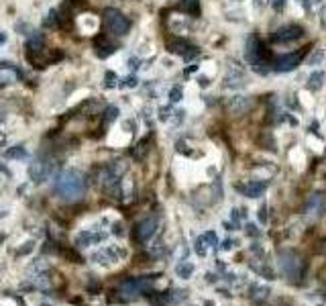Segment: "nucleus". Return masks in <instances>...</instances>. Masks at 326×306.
Returning <instances> with one entry per match:
<instances>
[{
  "label": "nucleus",
  "instance_id": "nucleus-21",
  "mask_svg": "<svg viewBox=\"0 0 326 306\" xmlns=\"http://www.w3.org/2000/svg\"><path fill=\"white\" fill-rule=\"evenodd\" d=\"M184 98V90H182V86H174L172 90H170V102L172 104H176V102H180Z\"/></svg>",
  "mask_w": 326,
  "mask_h": 306
},
{
  "label": "nucleus",
  "instance_id": "nucleus-34",
  "mask_svg": "<svg viewBox=\"0 0 326 306\" xmlns=\"http://www.w3.org/2000/svg\"><path fill=\"white\" fill-rule=\"evenodd\" d=\"M128 66H131V70H139V68H141V62H139L137 57H131V59H128Z\"/></svg>",
  "mask_w": 326,
  "mask_h": 306
},
{
  "label": "nucleus",
  "instance_id": "nucleus-35",
  "mask_svg": "<svg viewBox=\"0 0 326 306\" xmlns=\"http://www.w3.org/2000/svg\"><path fill=\"white\" fill-rule=\"evenodd\" d=\"M233 245H235V241H231V239H226L222 245H220V249L222 251H229V249H233Z\"/></svg>",
  "mask_w": 326,
  "mask_h": 306
},
{
  "label": "nucleus",
  "instance_id": "nucleus-43",
  "mask_svg": "<svg viewBox=\"0 0 326 306\" xmlns=\"http://www.w3.org/2000/svg\"><path fill=\"white\" fill-rule=\"evenodd\" d=\"M3 239H5V237H3V233H0V243H3Z\"/></svg>",
  "mask_w": 326,
  "mask_h": 306
},
{
  "label": "nucleus",
  "instance_id": "nucleus-12",
  "mask_svg": "<svg viewBox=\"0 0 326 306\" xmlns=\"http://www.w3.org/2000/svg\"><path fill=\"white\" fill-rule=\"evenodd\" d=\"M251 106H253V100H251V96H233L231 100H229V110L233 112V114H245V112H249L251 110Z\"/></svg>",
  "mask_w": 326,
  "mask_h": 306
},
{
  "label": "nucleus",
  "instance_id": "nucleus-42",
  "mask_svg": "<svg viewBox=\"0 0 326 306\" xmlns=\"http://www.w3.org/2000/svg\"><path fill=\"white\" fill-rule=\"evenodd\" d=\"M308 3H310V7H312V5H316V3H318V0H308Z\"/></svg>",
  "mask_w": 326,
  "mask_h": 306
},
{
  "label": "nucleus",
  "instance_id": "nucleus-7",
  "mask_svg": "<svg viewBox=\"0 0 326 306\" xmlns=\"http://www.w3.org/2000/svg\"><path fill=\"white\" fill-rule=\"evenodd\" d=\"M300 37H304V29L298 27V25H285V27H279L273 35V39L277 43H291V41H298Z\"/></svg>",
  "mask_w": 326,
  "mask_h": 306
},
{
  "label": "nucleus",
  "instance_id": "nucleus-3",
  "mask_svg": "<svg viewBox=\"0 0 326 306\" xmlns=\"http://www.w3.org/2000/svg\"><path fill=\"white\" fill-rule=\"evenodd\" d=\"M104 25L108 29L110 35L114 37H122L131 31V21L118 11V9H106L104 13Z\"/></svg>",
  "mask_w": 326,
  "mask_h": 306
},
{
  "label": "nucleus",
  "instance_id": "nucleus-4",
  "mask_svg": "<svg viewBox=\"0 0 326 306\" xmlns=\"http://www.w3.org/2000/svg\"><path fill=\"white\" fill-rule=\"evenodd\" d=\"M51 168H53L51 160L47 156H39L29 164V176L35 184H39V182H43L51 176Z\"/></svg>",
  "mask_w": 326,
  "mask_h": 306
},
{
  "label": "nucleus",
  "instance_id": "nucleus-31",
  "mask_svg": "<svg viewBox=\"0 0 326 306\" xmlns=\"http://www.w3.org/2000/svg\"><path fill=\"white\" fill-rule=\"evenodd\" d=\"M271 7L279 13V11H283V7H285V0H271Z\"/></svg>",
  "mask_w": 326,
  "mask_h": 306
},
{
  "label": "nucleus",
  "instance_id": "nucleus-9",
  "mask_svg": "<svg viewBox=\"0 0 326 306\" xmlns=\"http://www.w3.org/2000/svg\"><path fill=\"white\" fill-rule=\"evenodd\" d=\"M300 62H302V55L300 53H285V55H279L277 59H275V70L279 72V74H285V72H294L298 66H300Z\"/></svg>",
  "mask_w": 326,
  "mask_h": 306
},
{
  "label": "nucleus",
  "instance_id": "nucleus-6",
  "mask_svg": "<svg viewBox=\"0 0 326 306\" xmlns=\"http://www.w3.org/2000/svg\"><path fill=\"white\" fill-rule=\"evenodd\" d=\"M157 229H159V219H157V217H147V219H143V221L137 223V227H135V237H137V241L145 243V241H149V239L157 233Z\"/></svg>",
  "mask_w": 326,
  "mask_h": 306
},
{
  "label": "nucleus",
  "instance_id": "nucleus-30",
  "mask_svg": "<svg viewBox=\"0 0 326 306\" xmlns=\"http://www.w3.org/2000/svg\"><path fill=\"white\" fill-rule=\"evenodd\" d=\"M247 235H251V237H259V235H261V231H259L255 225H247Z\"/></svg>",
  "mask_w": 326,
  "mask_h": 306
},
{
  "label": "nucleus",
  "instance_id": "nucleus-18",
  "mask_svg": "<svg viewBox=\"0 0 326 306\" xmlns=\"http://www.w3.org/2000/svg\"><path fill=\"white\" fill-rule=\"evenodd\" d=\"M180 11H184L188 15H198L200 13V3H198V0H182V3H180Z\"/></svg>",
  "mask_w": 326,
  "mask_h": 306
},
{
  "label": "nucleus",
  "instance_id": "nucleus-38",
  "mask_svg": "<svg viewBox=\"0 0 326 306\" xmlns=\"http://www.w3.org/2000/svg\"><path fill=\"white\" fill-rule=\"evenodd\" d=\"M5 43H7V33L0 29V45H5Z\"/></svg>",
  "mask_w": 326,
  "mask_h": 306
},
{
  "label": "nucleus",
  "instance_id": "nucleus-5",
  "mask_svg": "<svg viewBox=\"0 0 326 306\" xmlns=\"http://www.w3.org/2000/svg\"><path fill=\"white\" fill-rule=\"evenodd\" d=\"M247 84V76L245 70L237 64V62H229L226 66V74H224V88L229 90H239Z\"/></svg>",
  "mask_w": 326,
  "mask_h": 306
},
{
  "label": "nucleus",
  "instance_id": "nucleus-36",
  "mask_svg": "<svg viewBox=\"0 0 326 306\" xmlns=\"http://www.w3.org/2000/svg\"><path fill=\"white\" fill-rule=\"evenodd\" d=\"M316 251H318V253H322V255H326V239L318 243V247H316Z\"/></svg>",
  "mask_w": 326,
  "mask_h": 306
},
{
  "label": "nucleus",
  "instance_id": "nucleus-26",
  "mask_svg": "<svg viewBox=\"0 0 326 306\" xmlns=\"http://www.w3.org/2000/svg\"><path fill=\"white\" fill-rule=\"evenodd\" d=\"M116 82H118V78H116L114 72H106L104 74V88H114Z\"/></svg>",
  "mask_w": 326,
  "mask_h": 306
},
{
  "label": "nucleus",
  "instance_id": "nucleus-27",
  "mask_svg": "<svg viewBox=\"0 0 326 306\" xmlns=\"http://www.w3.org/2000/svg\"><path fill=\"white\" fill-rule=\"evenodd\" d=\"M137 84H139L137 76H126L124 80H120V86H122V88H137Z\"/></svg>",
  "mask_w": 326,
  "mask_h": 306
},
{
  "label": "nucleus",
  "instance_id": "nucleus-32",
  "mask_svg": "<svg viewBox=\"0 0 326 306\" xmlns=\"http://www.w3.org/2000/svg\"><path fill=\"white\" fill-rule=\"evenodd\" d=\"M170 110H172L170 106H166V108H161V110H159V118H161V120H168V118H170Z\"/></svg>",
  "mask_w": 326,
  "mask_h": 306
},
{
  "label": "nucleus",
  "instance_id": "nucleus-11",
  "mask_svg": "<svg viewBox=\"0 0 326 306\" xmlns=\"http://www.w3.org/2000/svg\"><path fill=\"white\" fill-rule=\"evenodd\" d=\"M19 78H21V72L17 70L15 64H9V62L0 64V86L15 84V82H19Z\"/></svg>",
  "mask_w": 326,
  "mask_h": 306
},
{
  "label": "nucleus",
  "instance_id": "nucleus-10",
  "mask_svg": "<svg viewBox=\"0 0 326 306\" xmlns=\"http://www.w3.org/2000/svg\"><path fill=\"white\" fill-rule=\"evenodd\" d=\"M170 51L182 55L186 62H190V59H194V57L198 55V49H196L194 45H190L188 41H184V39H174V41L170 43Z\"/></svg>",
  "mask_w": 326,
  "mask_h": 306
},
{
  "label": "nucleus",
  "instance_id": "nucleus-22",
  "mask_svg": "<svg viewBox=\"0 0 326 306\" xmlns=\"http://www.w3.org/2000/svg\"><path fill=\"white\" fill-rule=\"evenodd\" d=\"M269 294V288L267 286H253V298L255 300H265Z\"/></svg>",
  "mask_w": 326,
  "mask_h": 306
},
{
  "label": "nucleus",
  "instance_id": "nucleus-8",
  "mask_svg": "<svg viewBox=\"0 0 326 306\" xmlns=\"http://www.w3.org/2000/svg\"><path fill=\"white\" fill-rule=\"evenodd\" d=\"M308 217H322L326 212V192H314L306 204Z\"/></svg>",
  "mask_w": 326,
  "mask_h": 306
},
{
  "label": "nucleus",
  "instance_id": "nucleus-41",
  "mask_svg": "<svg viewBox=\"0 0 326 306\" xmlns=\"http://www.w3.org/2000/svg\"><path fill=\"white\" fill-rule=\"evenodd\" d=\"M200 86H202V88L208 86V78H200Z\"/></svg>",
  "mask_w": 326,
  "mask_h": 306
},
{
  "label": "nucleus",
  "instance_id": "nucleus-19",
  "mask_svg": "<svg viewBox=\"0 0 326 306\" xmlns=\"http://www.w3.org/2000/svg\"><path fill=\"white\" fill-rule=\"evenodd\" d=\"M7 158L9 160H27V149L23 145H15L7 151Z\"/></svg>",
  "mask_w": 326,
  "mask_h": 306
},
{
  "label": "nucleus",
  "instance_id": "nucleus-37",
  "mask_svg": "<svg viewBox=\"0 0 326 306\" xmlns=\"http://www.w3.org/2000/svg\"><path fill=\"white\" fill-rule=\"evenodd\" d=\"M320 21H322V25L326 27V5H324L322 11H320Z\"/></svg>",
  "mask_w": 326,
  "mask_h": 306
},
{
  "label": "nucleus",
  "instance_id": "nucleus-23",
  "mask_svg": "<svg viewBox=\"0 0 326 306\" xmlns=\"http://www.w3.org/2000/svg\"><path fill=\"white\" fill-rule=\"evenodd\" d=\"M202 239H204V243H206L208 247H212V249L218 245V237H216V233H214V231L204 233V235H202Z\"/></svg>",
  "mask_w": 326,
  "mask_h": 306
},
{
  "label": "nucleus",
  "instance_id": "nucleus-40",
  "mask_svg": "<svg viewBox=\"0 0 326 306\" xmlns=\"http://www.w3.org/2000/svg\"><path fill=\"white\" fill-rule=\"evenodd\" d=\"M114 235H122V229H120V225H118V223L114 225Z\"/></svg>",
  "mask_w": 326,
  "mask_h": 306
},
{
  "label": "nucleus",
  "instance_id": "nucleus-14",
  "mask_svg": "<svg viewBox=\"0 0 326 306\" xmlns=\"http://www.w3.org/2000/svg\"><path fill=\"white\" fill-rule=\"evenodd\" d=\"M106 239V233H96V231H84L76 237V245L78 247H90V245H96L100 241Z\"/></svg>",
  "mask_w": 326,
  "mask_h": 306
},
{
  "label": "nucleus",
  "instance_id": "nucleus-17",
  "mask_svg": "<svg viewBox=\"0 0 326 306\" xmlns=\"http://www.w3.org/2000/svg\"><path fill=\"white\" fill-rule=\"evenodd\" d=\"M176 273H178V278L188 280V278L194 273V263H190V261H182V263H178V265H176Z\"/></svg>",
  "mask_w": 326,
  "mask_h": 306
},
{
  "label": "nucleus",
  "instance_id": "nucleus-16",
  "mask_svg": "<svg viewBox=\"0 0 326 306\" xmlns=\"http://www.w3.org/2000/svg\"><path fill=\"white\" fill-rule=\"evenodd\" d=\"M324 82H326V74L322 72V70H316V72H312L310 74V78H308V90H312V92H318V90H322V86H324Z\"/></svg>",
  "mask_w": 326,
  "mask_h": 306
},
{
  "label": "nucleus",
  "instance_id": "nucleus-29",
  "mask_svg": "<svg viewBox=\"0 0 326 306\" xmlns=\"http://www.w3.org/2000/svg\"><path fill=\"white\" fill-rule=\"evenodd\" d=\"M257 217H259V221H261L263 225L267 223V206H265V204H263V206L257 210Z\"/></svg>",
  "mask_w": 326,
  "mask_h": 306
},
{
  "label": "nucleus",
  "instance_id": "nucleus-33",
  "mask_svg": "<svg viewBox=\"0 0 326 306\" xmlns=\"http://www.w3.org/2000/svg\"><path fill=\"white\" fill-rule=\"evenodd\" d=\"M267 5H269V0H255V9L257 11H263Z\"/></svg>",
  "mask_w": 326,
  "mask_h": 306
},
{
  "label": "nucleus",
  "instance_id": "nucleus-24",
  "mask_svg": "<svg viewBox=\"0 0 326 306\" xmlns=\"http://www.w3.org/2000/svg\"><path fill=\"white\" fill-rule=\"evenodd\" d=\"M116 116H118V108H116L114 104H110V106L106 108V112H104V123H108V125H110Z\"/></svg>",
  "mask_w": 326,
  "mask_h": 306
},
{
  "label": "nucleus",
  "instance_id": "nucleus-2",
  "mask_svg": "<svg viewBox=\"0 0 326 306\" xmlns=\"http://www.w3.org/2000/svg\"><path fill=\"white\" fill-rule=\"evenodd\" d=\"M277 267L283 273V278H287L289 282H296V284L302 282L304 269H306L302 257L298 253H294V251H281L277 255Z\"/></svg>",
  "mask_w": 326,
  "mask_h": 306
},
{
  "label": "nucleus",
  "instance_id": "nucleus-25",
  "mask_svg": "<svg viewBox=\"0 0 326 306\" xmlns=\"http://www.w3.org/2000/svg\"><path fill=\"white\" fill-rule=\"evenodd\" d=\"M194 249H196V253H198L200 257H204V255L208 253V245L204 243V239H202V237H198V239H196V243H194Z\"/></svg>",
  "mask_w": 326,
  "mask_h": 306
},
{
  "label": "nucleus",
  "instance_id": "nucleus-39",
  "mask_svg": "<svg viewBox=\"0 0 326 306\" xmlns=\"http://www.w3.org/2000/svg\"><path fill=\"white\" fill-rule=\"evenodd\" d=\"M196 70H198V66H190V68H186V74L190 76V74H194Z\"/></svg>",
  "mask_w": 326,
  "mask_h": 306
},
{
  "label": "nucleus",
  "instance_id": "nucleus-20",
  "mask_svg": "<svg viewBox=\"0 0 326 306\" xmlns=\"http://www.w3.org/2000/svg\"><path fill=\"white\" fill-rule=\"evenodd\" d=\"M322 62H324V51H322L320 47H316L314 53L308 57V66H320Z\"/></svg>",
  "mask_w": 326,
  "mask_h": 306
},
{
  "label": "nucleus",
  "instance_id": "nucleus-15",
  "mask_svg": "<svg viewBox=\"0 0 326 306\" xmlns=\"http://www.w3.org/2000/svg\"><path fill=\"white\" fill-rule=\"evenodd\" d=\"M92 261L94 263H100V265H108V263H116L118 261V251L116 249H100V251H96L94 255H92Z\"/></svg>",
  "mask_w": 326,
  "mask_h": 306
},
{
  "label": "nucleus",
  "instance_id": "nucleus-13",
  "mask_svg": "<svg viewBox=\"0 0 326 306\" xmlns=\"http://www.w3.org/2000/svg\"><path fill=\"white\" fill-rule=\"evenodd\" d=\"M237 190H241L247 198H259L265 190H267V182H261V180H251L243 186H237Z\"/></svg>",
  "mask_w": 326,
  "mask_h": 306
},
{
  "label": "nucleus",
  "instance_id": "nucleus-1",
  "mask_svg": "<svg viewBox=\"0 0 326 306\" xmlns=\"http://www.w3.org/2000/svg\"><path fill=\"white\" fill-rule=\"evenodd\" d=\"M53 192L63 202H78L86 194V180H84V176L80 172L66 170V172H61L57 176V180L53 184Z\"/></svg>",
  "mask_w": 326,
  "mask_h": 306
},
{
  "label": "nucleus",
  "instance_id": "nucleus-28",
  "mask_svg": "<svg viewBox=\"0 0 326 306\" xmlns=\"http://www.w3.org/2000/svg\"><path fill=\"white\" fill-rule=\"evenodd\" d=\"M55 15H57L55 11H49L47 17L43 19V27H53V25H55Z\"/></svg>",
  "mask_w": 326,
  "mask_h": 306
}]
</instances>
